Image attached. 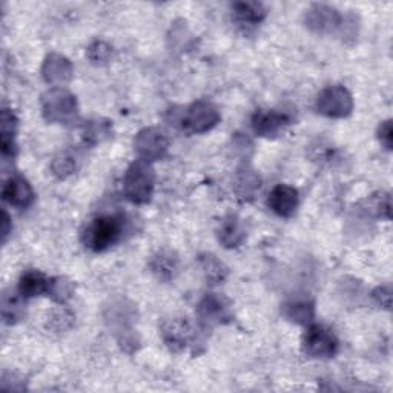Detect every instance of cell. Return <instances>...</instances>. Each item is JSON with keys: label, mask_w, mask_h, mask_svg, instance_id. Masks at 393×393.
I'll return each mask as SVG.
<instances>
[{"label": "cell", "mask_w": 393, "mask_h": 393, "mask_svg": "<svg viewBox=\"0 0 393 393\" xmlns=\"http://www.w3.org/2000/svg\"><path fill=\"white\" fill-rule=\"evenodd\" d=\"M123 231V221L120 217L105 215L99 217L92 221L91 226L86 229V244L92 251H106L119 242Z\"/></svg>", "instance_id": "obj_1"}, {"label": "cell", "mask_w": 393, "mask_h": 393, "mask_svg": "<svg viewBox=\"0 0 393 393\" xmlns=\"http://www.w3.org/2000/svg\"><path fill=\"white\" fill-rule=\"evenodd\" d=\"M152 187H154V172L144 160L129 167L125 178V191L131 201L147 203L151 199Z\"/></svg>", "instance_id": "obj_2"}, {"label": "cell", "mask_w": 393, "mask_h": 393, "mask_svg": "<svg viewBox=\"0 0 393 393\" xmlns=\"http://www.w3.org/2000/svg\"><path fill=\"white\" fill-rule=\"evenodd\" d=\"M338 349V340L323 326H312L304 335V351L314 358H329Z\"/></svg>", "instance_id": "obj_3"}, {"label": "cell", "mask_w": 393, "mask_h": 393, "mask_svg": "<svg viewBox=\"0 0 393 393\" xmlns=\"http://www.w3.org/2000/svg\"><path fill=\"white\" fill-rule=\"evenodd\" d=\"M319 111L332 117H343L351 112L352 101L349 92L343 88H331L326 90L318 100Z\"/></svg>", "instance_id": "obj_4"}, {"label": "cell", "mask_w": 393, "mask_h": 393, "mask_svg": "<svg viewBox=\"0 0 393 393\" xmlns=\"http://www.w3.org/2000/svg\"><path fill=\"white\" fill-rule=\"evenodd\" d=\"M269 206L280 217H292L298 208V191L287 185L275 186L269 195Z\"/></svg>", "instance_id": "obj_5"}, {"label": "cell", "mask_w": 393, "mask_h": 393, "mask_svg": "<svg viewBox=\"0 0 393 393\" xmlns=\"http://www.w3.org/2000/svg\"><path fill=\"white\" fill-rule=\"evenodd\" d=\"M3 200L11 206L26 208L34 200V192L24 177H11L3 186Z\"/></svg>", "instance_id": "obj_6"}, {"label": "cell", "mask_w": 393, "mask_h": 393, "mask_svg": "<svg viewBox=\"0 0 393 393\" xmlns=\"http://www.w3.org/2000/svg\"><path fill=\"white\" fill-rule=\"evenodd\" d=\"M290 123L289 115L285 112H257L256 117L252 120L253 131L263 137H274L281 133Z\"/></svg>", "instance_id": "obj_7"}, {"label": "cell", "mask_w": 393, "mask_h": 393, "mask_svg": "<svg viewBox=\"0 0 393 393\" xmlns=\"http://www.w3.org/2000/svg\"><path fill=\"white\" fill-rule=\"evenodd\" d=\"M218 120V114L209 103H195L187 112L183 125L192 133H201L214 126Z\"/></svg>", "instance_id": "obj_8"}, {"label": "cell", "mask_w": 393, "mask_h": 393, "mask_svg": "<svg viewBox=\"0 0 393 393\" xmlns=\"http://www.w3.org/2000/svg\"><path fill=\"white\" fill-rule=\"evenodd\" d=\"M166 140L162 133H157L154 129L144 131L143 134H140L137 140V149L140 152L142 157L144 160L151 158H158L163 156V152L166 151Z\"/></svg>", "instance_id": "obj_9"}, {"label": "cell", "mask_w": 393, "mask_h": 393, "mask_svg": "<svg viewBox=\"0 0 393 393\" xmlns=\"http://www.w3.org/2000/svg\"><path fill=\"white\" fill-rule=\"evenodd\" d=\"M51 281L47 278L45 275L37 272V271H30L24 274L19 283V292L25 298L31 296H39L49 290Z\"/></svg>", "instance_id": "obj_10"}, {"label": "cell", "mask_w": 393, "mask_h": 393, "mask_svg": "<svg viewBox=\"0 0 393 393\" xmlns=\"http://www.w3.org/2000/svg\"><path fill=\"white\" fill-rule=\"evenodd\" d=\"M152 272H154L160 280H171L176 275L178 269V258L172 252H158L152 258Z\"/></svg>", "instance_id": "obj_11"}, {"label": "cell", "mask_w": 393, "mask_h": 393, "mask_svg": "<svg viewBox=\"0 0 393 393\" xmlns=\"http://www.w3.org/2000/svg\"><path fill=\"white\" fill-rule=\"evenodd\" d=\"M163 335L166 343L171 347H183L186 346L189 337H191V327L183 319H174L165 327Z\"/></svg>", "instance_id": "obj_12"}, {"label": "cell", "mask_w": 393, "mask_h": 393, "mask_svg": "<svg viewBox=\"0 0 393 393\" xmlns=\"http://www.w3.org/2000/svg\"><path fill=\"white\" fill-rule=\"evenodd\" d=\"M308 22L310 28L315 26L318 31H326L338 24V14L327 6H315L308 16Z\"/></svg>", "instance_id": "obj_13"}, {"label": "cell", "mask_w": 393, "mask_h": 393, "mask_svg": "<svg viewBox=\"0 0 393 393\" xmlns=\"http://www.w3.org/2000/svg\"><path fill=\"white\" fill-rule=\"evenodd\" d=\"M235 16L244 22V24H258L265 19L266 10L265 6L257 2H242L234 5Z\"/></svg>", "instance_id": "obj_14"}, {"label": "cell", "mask_w": 393, "mask_h": 393, "mask_svg": "<svg viewBox=\"0 0 393 393\" xmlns=\"http://www.w3.org/2000/svg\"><path fill=\"white\" fill-rule=\"evenodd\" d=\"M243 238V231L240 226L237 217H229L223 221L220 229V242L226 244V247H235Z\"/></svg>", "instance_id": "obj_15"}, {"label": "cell", "mask_w": 393, "mask_h": 393, "mask_svg": "<svg viewBox=\"0 0 393 393\" xmlns=\"http://www.w3.org/2000/svg\"><path fill=\"white\" fill-rule=\"evenodd\" d=\"M200 315L208 321H221V318L226 317V308L223 301L217 296H206L200 304Z\"/></svg>", "instance_id": "obj_16"}, {"label": "cell", "mask_w": 393, "mask_h": 393, "mask_svg": "<svg viewBox=\"0 0 393 393\" xmlns=\"http://www.w3.org/2000/svg\"><path fill=\"white\" fill-rule=\"evenodd\" d=\"M287 318L296 323H309L314 318V306L310 303H290L285 306Z\"/></svg>", "instance_id": "obj_17"}, {"label": "cell", "mask_w": 393, "mask_h": 393, "mask_svg": "<svg viewBox=\"0 0 393 393\" xmlns=\"http://www.w3.org/2000/svg\"><path fill=\"white\" fill-rule=\"evenodd\" d=\"M201 266L205 269L208 280L212 281V285H218V283L223 281L224 276H226V269H224V266L214 256L201 257Z\"/></svg>", "instance_id": "obj_18"}, {"label": "cell", "mask_w": 393, "mask_h": 393, "mask_svg": "<svg viewBox=\"0 0 393 393\" xmlns=\"http://www.w3.org/2000/svg\"><path fill=\"white\" fill-rule=\"evenodd\" d=\"M48 292L53 295L56 300H59V301H65V300H68V298L71 296V285L69 283H67L65 280L62 278H57V280H51V285H49V290Z\"/></svg>", "instance_id": "obj_19"}, {"label": "cell", "mask_w": 393, "mask_h": 393, "mask_svg": "<svg viewBox=\"0 0 393 393\" xmlns=\"http://www.w3.org/2000/svg\"><path fill=\"white\" fill-rule=\"evenodd\" d=\"M380 138L381 142L385 144V148H392V125L390 122H385L384 125L380 128Z\"/></svg>", "instance_id": "obj_20"}, {"label": "cell", "mask_w": 393, "mask_h": 393, "mask_svg": "<svg viewBox=\"0 0 393 393\" xmlns=\"http://www.w3.org/2000/svg\"><path fill=\"white\" fill-rule=\"evenodd\" d=\"M8 221H10L8 214L3 212V238H6V235H8Z\"/></svg>", "instance_id": "obj_21"}]
</instances>
